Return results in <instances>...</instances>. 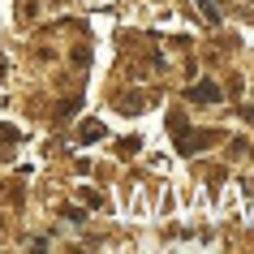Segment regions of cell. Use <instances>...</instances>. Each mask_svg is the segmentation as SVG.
I'll return each mask as SVG.
<instances>
[{"label": "cell", "mask_w": 254, "mask_h": 254, "mask_svg": "<svg viewBox=\"0 0 254 254\" xmlns=\"http://www.w3.org/2000/svg\"><path fill=\"white\" fill-rule=\"evenodd\" d=\"M202 13H207V22H220V13H215V0H198Z\"/></svg>", "instance_id": "5"}, {"label": "cell", "mask_w": 254, "mask_h": 254, "mask_svg": "<svg viewBox=\"0 0 254 254\" xmlns=\"http://www.w3.org/2000/svg\"><path fill=\"white\" fill-rule=\"evenodd\" d=\"M121 108H125V112H138V108H142V99H138V95H125V99H117Z\"/></svg>", "instance_id": "4"}, {"label": "cell", "mask_w": 254, "mask_h": 254, "mask_svg": "<svg viewBox=\"0 0 254 254\" xmlns=\"http://www.w3.org/2000/svg\"><path fill=\"white\" fill-rule=\"evenodd\" d=\"M0 78H4V61H0Z\"/></svg>", "instance_id": "7"}, {"label": "cell", "mask_w": 254, "mask_h": 254, "mask_svg": "<svg viewBox=\"0 0 254 254\" xmlns=\"http://www.w3.org/2000/svg\"><path fill=\"white\" fill-rule=\"evenodd\" d=\"M250 155H254V151H250Z\"/></svg>", "instance_id": "8"}, {"label": "cell", "mask_w": 254, "mask_h": 254, "mask_svg": "<svg viewBox=\"0 0 254 254\" xmlns=\"http://www.w3.org/2000/svg\"><path fill=\"white\" fill-rule=\"evenodd\" d=\"M211 142H220V134L215 129H190V134H181V151H202V147H211Z\"/></svg>", "instance_id": "1"}, {"label": "cell", "mask_w": 254, "mask_h": 254, "mask_svg": "<svg viewBox=\"0 0 254 254\" xmlns=\"http://www.w3.org/2000/svg\"><path fill=\"white\" fill-rule=\"evenodd\" d=\"M78 138L82 142H99V138H104V125H99V121H86V125L78 129Z\"/></svg>", "instance_id": "3"}, {"label": "cell", "mask_w": 254, "mask_h": 254, "mask_svg": "<svg viewBox=\"0 0 254 254\" xmlns=\"http://www.w3.org/2000/svg\"><path fill=\"white\" fill-rule=\"evenodd\" d=\"M220 86H215V82H198V86H194V91H190V99H194V104H220Z\"/></svg>", "instance_id": "2"}, {"label": "cell", "mask_w": 254, "mask_h": 254, "mask_svg": "<svg viewBox=\"0 0 254 254\" xmlns=\"http://www.w3.org/2000/svg\"><path fill=\"white\" fill-rule=\"evenodd\" d=\"M82 202H91V207H104V198H99L95 190H82Z\"/></svg>", "instance_id": "6"}]
</instances>
